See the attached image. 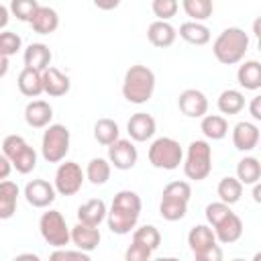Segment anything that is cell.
Instances as JSON below:
<instances>
[{
    "label": "cell",
    "mask_w": 261,
    "mask_h": 261,
    "mask_svg": "<svg viewBox=\"0 0 261 261\" xmlns=\"http://www.w3.org/2000/svg\"><path fill=\"white\" fill-rule=\"evenodd\" d=\"M141 208H143V204H141V198L137 192L120 190L114 196L110 210H108V216H106L108 228L114 234H128L139 222Z\"/></svg>",
    "instance_id": "obj_1"
},
{
    "label": "cell",
    "mask_w": 261,
    "mask_h": 261,
    "mask_svg": "<svg viewBox=\"0 0 261 261\" xmlns=\"http://www.w3.org/2000/svg\"><path fill=\"white\" fill-rule=\"evenodd\" d=\"M155 92V73L147 65H130L122 80V96L130 104H145Z\"/></svg>",
    "instance_id": "obj_2"
},
{
    "label": "cell",
    "mask_w": 261,
    "mask_h": 261,
    "mask_svg": "<svg viewBox=\"0 0 261 261\" xmlns=\"http://www.w3.org/2000/svg\"><path fill=\"white\" fill-rule=\"evenodd\" d=\"M247 49H249V35L239 27L224 29L212 45L214 57L224 65H234L243 61Z\"/></svg>",
    "instance_id": "obj_3"
},
{
    "label": "cell",
    "mask_w": 261,
    "mask_h": 261,
    "mask_svg": "<svg viewBox=\"0 0 261 261\" xmlns=\"http://www.w3.org/2000/svg\"><path fill=\"white\" fill-rule=\"evenodd\" d=\"M210 171H212V147L208 145V141H202V139L192 141L184 161L186 177L194 181H202L210 175Z\"/></svg>",
    "instance_id": "obj_4"
},
{
    "label": "cell",
    "mask_w": 261,
    "mask_h": 261,
    "mask_svg": "<svg viewBox=\"0 0 261 261\" xmlns=\"http://www.w3.org/2000/svg\"><path fill=\"white\" fill-rule=\"evenodd\" d=\"M71 135L65 124H49L41 139V155L49 163H61L69 151Z\"/></svg>",
    "instance_id": "obj_5"
},
{
    "label": "cell",
    "mask_w": 261,
    "mask_h": 261,
    "mask_svg": "<svg viewBox=\"0 0 261 261\" xmlns=\"http://www.w3.org/2000/svg\"><path fill=\"white\" fill-rule=\"evenodd\" d=\"M181 159H184V149L171 137H159L149 147V163L157 169L173 171L179 167Z\"/></svg>",
    "instance_id": "obj_6"
},
{
    "label": "cell",
    "mask_w": 261,
    "mask_h": 261,
    "mask_svg": "<svg viewBox=\"0 0 261 261\" xmlns=\"http://www.w3.org/2000/svg\"><path fill=\"white\" fill-rule=\"evenodd\" d=\"M2 153L12 161L14 169L18 173H31L37 167V151L20 137V135H8L2 141Z\"/></svg>",
    "instance_id": "obj_7"
},
{
    "label": "cell",
    "mask_w": 261,
    "mask_h": 261,
    "mask_svg": "<svg viewBox=\"0 0 261 261\" xmlns=\"http://www.w3.org/2000/svg\"><path fill=\"white\" fill-rule=\"evenodd\" d=\"M39 230H41V237L45 239V243L55 249H61V247L69 245V241H71V228L67 226L65 218L59 210L43 212L39 218Z\"/></svg>",
    "instance_id": "obj_8"
},
{
    "label": "cell",
    "mask_w": 261,
    "mask_h": 261,
    "mask_svg": "<svg viewBox=\"0 0 261 261\" xmlns=\"http://www.w3.org/2000/svg\"><path fill=\"white\" fill-rule=\"evenodd\" d=\"M84 179H86V173L82 171V167L75 161H65V163H59L53 184L59 196H75L82 190Z\"/></svg>",
    "instance_id": "obj_9"
},
{
    "label": "cell",
    "mask_w": 261,
    "mask_h": 261,
    "mask_svg": "<svg viewBox=\"0 0 261 261\" xmlns=\"http://www.w3.org/2000/svg\"><path fill=\"white\" fill-rule=\"evenodd\" d=\"M137 159H139V153H137V147L133 145V141L118 139L112 145H108V161L116 169H120V171L133 169L135 163H137Z\"/></svg>",
    "instance_id": "obj_10"
},
{
    "label": "cell",
    "mask_w": 261,
    "mask_h": 261,
    "mask_svg": "<svg viewBox=\"0 0 261 261\" xmlns=\"http://www.w3.org/2000/svg\"><path fill=\"white\" fill-rule=\"evenodd\" d=\"M55 184H49L47 179H33L24 186V198L33 208H49L55 200Z\"/></svg>",
    "instance_id": "obj_11"
},
{
    "label": "cell",
    "mask_w": 261,
    "mask_h": 261,
    "mask_svg": "<svg viewBox=\"0 0 261 261\" xmlns=\"http://www.w3.org/2000/svg\"><path fill=\"white\" fill-rule=\"evenodd\" d=\"M177 106H179L181 114H186L190 118H202L208 112V98L204 92H200L196 88H188L179 94Z\"/></svg>",
    "instance_id": "obj_12"
},
{
    "label": "cell",
    "mask_w": 261,
    "mask_h": 261,
    "mask_svg": "<svg viewBox=\"0 0 261 261\" xmlns=\"http://www.w3.org/2000/svg\"><path fill=\"white\" fill-rule=\"evenodd\" d=\"M259 141H261V133H259L257 124H253L249 120H241L234 124V128H232L234 149L247 153V151H253L255 147H259Z\"/></svg>",
    "instance_id": "obj_13"
},
{
    "label": "cell",
    "mask_w": 261,
    "mask_h": 261,
    "mask_svg": "<svg viewBox=\"0 0 261 261\" xmlns=\"http://www.w3.org/2000/svg\"><path fill=\"white\" fill-rule=\"evenodd\" d=\"M216 241H218L216 239V232L208 224H196L188 232V245H190V251L194 253L196 259L200 255H204L208 249H212L216 245Z\"/></svg>",
    "instance_id": "obj_14"
},
{
    "label": "cell",
    "mask_w": 261,
    "mask_h": 261,
    "mask_svg": "<svg viewBox=\"0 0 261 261\" xmlns=\"http://www.w3.org/2000/svg\"><path fill=\"white\" fill-rule=\"evenodd\" d=\"M155 130H157V122H155V118H153L151 114H147V112H137V114H133V116L128 118V122H126V133H128V137H130L133 141H137V143L149 141V139L155 135Z\"/></svg>",
    "instance_id": "obj_15"
},
{
    "label": "cell",
    "mask_w": 261,
    "mask_h": 261,
    "mask_svg": "<svg viewBox=\"0 0 261 261\" xmlns=\"http://www.w3.org/2000/svg\"><path fill=\"white\" fill-rule=\"evenodd\" d=\"M53 118V108L45 100H31L24 106V122L31 128H47Z\"/></svg>",
    "instance_id": "obj_16"
},
{
    "label": "cell",
    "mask_w": 261,
    "mask_h": 261,
    "mask_svg": "<svg viewBox=\"0 0 261 261\" xmlns=\"http://www.w3.org/2000/svg\"><path fill=\"white\" fill-rule=\"evenodd\" d=\"M100 239H102V234H100L98 226L77 222V224L71 228V243H73L75 249H82V251L92 253L94 249H98Z\"/></svg>",
    "instance_id": "obj_17"
},
{
    "label": "cell",
    "mask_w": 261,
    "mask_h": 261,
    "mask_svg": "<svg viewBox=\"0 0 261 261\" xmlns=\"http://www.w3.org/2000/svg\"><path fill=\"white\" fill-rule=\"evenodd\" d=\"M175 37H177V31L169 20H153L149 24V29H147V39L157 49L171 47Z\"/></svg>",
    "instance_id": "obj_18"
},
{
    "label": "cell",
    "mask_w": 261,
    "mask_h": 261,
    "mask_svg": "<svg viewBox=\"0 0 261 261\" xmlns=\"http://www.w3.org/2000/svg\"><path fill=\"white\" fill-rule=\"evenodd\" d=\"M16 86L20 90L22 96L27 98H37L45 92V84H43V71L39 69H33V67H22L20 73H18V80H16Z\"/></svg>",
    "instance_id": "obj_19"
},
{
    "label": "cell",
    "mask_w": 261,
    "mask_h": 261,
    "mask_svg": "<svg viewBox=\"0 0 261 261\" xmlns=\"http://www.w3.org/2000/svg\"><path fill=\"white\" fill-rule=\"evenodd\" d=\"M106 216H108V208L100 198H92L77 208V222H84V224L100 226V222L106 220Z\"/></svg>",
    "instance_id": "obj_20"
},
{
    "label": "cell",
    "mask_w": 261,
    "mask_h": 261,
    "mask_svg": "<svg viewBox=\"0 0 261 261\" xmlns=\"http://www.w3.org/2000/svg\"><path fill=\"white\" fill-rule=\"evenodd\" d=\"M43 84H45V94H49L53 98L65 96L71 88L69 77L63 71H59L57 67H51V65L43 71Z\"/></svg>",
    "instance_id": "obj_21"
},
{
    "label": "cell",
    "mask_w": 261,
    "mask_h": 261,
    "mask_svg": "<svg viewBox=\"0 0 261 261\" xmlns=\"http://www.w3.org/2000/svg\"><path fill=\"white\" fill-rule=\"evenodd\" d=\"M214 232H216V239L222 243V245H230V243H237L241 237H243V220L230 212L222 222H218L214 226Z\"/></svg>",
    "instance_id": "obj_22"
},
{
    "label": "cell",
    "mask_w": 261,
    "mask_h": 261,
    "mask_svg": "<svg viewBox=\"0 0 261 261\" xmlns=\"http://www.w3.org/2000/svg\"><path fill=\"white\" fill-rule=\"evenodd\" d=\"M33 27L35 33L39 35H51L57 31L59 27V14L55 8H49V6H39V10L35 12L33 20L29 22Z\"/></svg>",
    "instance_id": "obj_23"
},
{
    "label": "cell",
    "mask_w": 261,
    "mask_h": 261,
    "mask_svg": "<svg viewBox=\"0 0 261 261\" xmlns=\"http://www.w3.org/2000/svg\"><path fill=\"white\" fill-rule=\"evenodd\" d=\"M51 49L45 45V43H31L27 49H24V65L27 67H33V69H39V71H45L49 65H51Z\"/></svg>",
    "instance_id": "obj_24"
},
{
    "label": "cell",
    "mask_w": 261,
    "mask_h": 261,
    "mask_svg": "<svg viewBox=\"0 0 261 261\" xmlns=\"http://www.w3.org/2000/svg\"><path fill=\"white\" fill-rule=\"evenodd\" d=\"M179 37L196 47H202L210 41V29L200 20H188L179 24Z\"/></svg>",
    "instance_id": "obj_25"
},
{
    "label": "cell",
    "mask_w": 261,
    "mask_h": 261,
    "mask_svg": "<svg viewBox=\"0 0 261 261\" xmlns=\"http://www.w3.org/2000/svg\"><path fill=\"white\" fill-rule=\"evenodd\" d=\"M200 130L204 133L206 139L210 141H220L226 137L228 133V122L224 116L220 114H204L202 116V122H200Z\"/></svg>",
    "instance_id": "obj_26"
},
{
    "label": "cell",
    "mask_w": 261,
    "mask_h": 261,
    "mask_svg": "<svg viewBox=\"0 0 261 261\" xmlns=\"http://www.w3.org/2000/svg\"><path fill=\"white\" fill-rule=\"evenodd\" d=\"M18 200V186L10 179H2L0 184V218L6 220L14 214Z\"/></svg>",
    "instance_id": "obj_27"
},
{
    "label": "cell",
    "mask_w": 261,
    "mask_h": 261,
    "mask_svg": "<svg viewBox=\"0 0 261 261\" xmlns=\"http://www.w3.org/2000/svg\"><path fill=\"white\" fill-rule=\"evenodd\" d=\"M188 212V200L175 198V196H163L161 194V204H159V214L163 220L175 222L181 220Z\"/></svg>",
    "instance_id": "obj_28"
},
{
    "label": "cell",
    "mask_w": 261,
    "mask_h": 261,
    "mask_svg": "<svg viewBox=\"0 0 261 261\" xmlns=\"http://www.w3.org/2000/svg\"><path fill=\"white\" fill-rule=\"evenodd\" d=\"M237 80H239L241 88H245V90H259L261 88V63L255 59L245 61L243 65H239Z\"/></svg>",
    "instance_id": "obj_29"
},
{
    "label": "cell",
    "mask_w": 261,
    "mask_h": 261,
    "mask_svg": "<svg viewBox=\"0 0 261 261\" xmlns=\"http://www.w3.org/2000/svg\"><path fill=\"white\" fill-rule=\"evenodd\" d=\"M110 173H112V163L104 157L90 159V163L86 167V179L94 186H104L110 179Z\"/></svg>",
    "instance_id": "obj_30"
},
{
    "label": "cell",
    "mask_w": 261,
    "mask_h": 261,
    "mask_svg": "<svg viewBox=\"0 0 261 261\" xmlns=\"http://www.w3.org/2000/svg\"><path fill=\"white\" fill-rule=\"evenodd\" d=\"M94 139L100 145H104V147H108L114 141H118L120 139V128H118L116 120H112V118H98L96 124H94Z\"/></svg>",
    "instance_id": "obj_31"
},
{
    "label": "cell",
    "mask_w": 261,
    "mask_h": 261,
    "mask_svg": "<svg viewBox=\"0 0 261 261\" xmlns=\"http://www.w3.org/2000/svg\"><path fill=\"white\" fill-rule=\"evenodd\" d=\"M216 194L222 202L226 204H237L243 196V181L239 177H232V175H226L218 181V188H216Z\"/></svg>",
    "instance_id": "obj_32"
},
{
    "label": "cell",
    "mask_w": 261,
    "mask_h": 261,
    "mask_svg": "<svg viewBox=\"0 0 261 261\" xmlns=\"http://www.w3.org/2000/svg\"><path fill=\"white\" fill-rule=\"evenodd\" d=\"M237 177L243 186H253L261 179V161L257 157H243L237 163Z\"/></svg>",
    "instance_id": "obj_33"
},
{
    "label": "cell",
    "mask_w": 261,
    "mask_h": 261,
    "mask_svg": "<svg viewBox=\"0 0 261 261\" xmlns=\"http://www.w3.org/2000/svg\"><path fill=\"white\" fill-rule=\"evenodd\" d=\"M218 110L222 112V114H239L243 108H245V96H243V92L241 90H232V88H228V90H224V92H220V96H218Z\"/></svg>",
    "instance_id": "obj_34"
},
{
    "label": "cell",
    "mask_w": 261,
    "mask_h": 261,
    "mask_svg": "<svg viewBox=\"0 0 261 261\" xmlns=\"http://www.w3.org/2000/svg\"><path fill=\"white\" fill-rule=\"evenodd\" d=\"M133 243H139L151 251H157L161 245V232L153 224H143L133 230Z\"/></svg>",
    "instance_id": "obj_35"
},
{
    "label": "cell",
    "mask_w": 261,
    "mask_h": 261,
    "mask_svg": "<svg viewBox=\"0 0 261 261\" xmlns=\"http://www.w3.org/2000/svg\"><path fill=\"white\" fill-rule=\"evenodd\" d=\"M181 6H184V12L192 20H200V22L210 18L212 12H214L212 0H181Z\"/></svg>",
    "instance_id": "obj_36"
},
{
    "label": "cell",
    "mask_w": 261,
    "mask_h": 261,
    "mask_svg": "<svg viewBox=\"0 0 261 261\" xmlns=\"http://www.w3.org/2000/svg\"><path fill=\"white\" fill-rule=\"evenodd\" d=\"M8 8L12 12V16H16L22 22H31L35 12L39 10V2L37 0H10Z\"/></svg>",
    "instance_id": "obj_37"
},
{
    "label": "cell",
    "mask_w": 261,
    "mask_h": 261,
    "mask_svg": "<svg viewBox=\"0 0 261 261\" xmlns=\"http://www.w3.org/2000/svg\"><path fill=\"white\" fill-rule=\"evenodd\" d=\"M230 212H232V210H230V204L218 200V202H212V204L206 206V220H208V224L214 228V226H216L218 222H222Z\"/></svg>",
    "instance_id": "obj_38"
},
{
    "label": "cell",
    "mask_w": 261,
    "mask_h": 261,
    "mask_svg": "<svg viewBox=\"0 0 261 261\" xmlns=\"http://www.w3.org/2000/svg\"><path fill=\"white\" fill-rule=\"evenodd\" d=\"M177 0H153L151 2V10L157 16V20H169L177 14Z\"/></svg>",
    "instance_id": "obj_39"
},
{
    "label": "cell",
    "mask_w": 261,
    "mask_h": 261,
    "mask_svg": "<svg viewBox=\"0 0 261 261\" xmlns=\"http://www.w3.org/2000/svg\"><path fill=\"white\" fill-rule=\"evenodd\" d=\"M20 45H22L20 35H16L12 31H2L0 33V55L12 57V55H16V51L20 49Z\"/></svg>",
    "instance_id": "obj_40"
},
{
    "label": "cell",
    "mask_w": 261,
    "mask_h": 261,
    "mask_svg": "<svg viewBox=\"0 0 261 261\" xmlns=\"http://www.w3.org/2000/svg\"><path fill=\"white\" fill-rule=\"evenodd\" d=\"M51 261H90V253L82 251V249L69 251V249L61 247V249H55L51 253Z\"/></svg>",
    "instance_id": "obj_41"
},
{
    "label": "cell",
    "mask_w": 261,
    "mask_h": 261,
    "mask_svg": "<svg viewBox=\"0 0 261 261\" xmlns=\"http://www.w3.org/2000/svg\"><path fill=\"white\" fill-rule=\"evenodd\" d=\"M163 196H175V198H181V200H188L192 198V186L188 181H169L165 188H163Z\"/></svg>",
    "instance_id": "obj_42"
},
{
    "label": "cell",
    "mask_w": 261,
    "mask_h": 261,
    "mask_svg": "<svg viewBox=\"0 0 261 261\" xmlns=\"http://www.w3.org/2000/svg\"><path fill=\"white\" fill-rule=\"evenodd\" d=\"M151 255H153L151 249H147V247H143L139 243H133V241H130V247L124 253L126 261H147V259H151Z\"/></svg>",
    "instance_id": "obj_43"
},
{
    "label": "cell",
    "mask_w": 261,
    "mask_h": 261,
    "mask_svg": "<svg viewBox=\"0 0 261 261\" xmlns=\"http://www.w3.org/2000/svg\"><path fill=\"white\" fill-rule=\"evenodd\" d=\"M220 259H222V249H220V245H214L212 249H208L204 255L198 257V261H220Z\"/></svg>",
    "instance_id": "obj_44"
},
{
    "label": "cell",
    "mask_w": 261,
    "mask_h": 261,
    "mask_svg": "<svg viewBox=\"0 0 261 261\" xmlns=\"http://www.w3.org/2000/svg\"><path fill=\"white\" fill-rule=\"evenodd\" d=\"M249 114L261 122V94H257L251 102H249Z\"/></svg>",
    "instance_id": "obj_45"
},
{
    "label": "cell",
    "mask_w": 261,
    "mask_h": 261,
    "mask_svg": "<svg viewBox=\"0 0 261 261\" xmlns=\"http://www.w3.org/2000/svg\"><path fill=\"white\" fill-rule=\"evenodd\" d=\"M10 167H14L12 161L2 153V157H0V179H8V175H10Z\"/></svg>",
    "instance_id": "obj_46"
},
{
    "label": "cell",
    "mask_w": 261,
    "mask_h": 261,
    "mask_svg": "<svg viewBox=\"0 0 261 261\" xmlns=\"http://www.w3.org/2000/svg\"><path fill=\"white\" fill-rule=\"evenodd\" d=\"M92 2H94V6L100 8V10H114L122 0H92Z\"/></svg>",
    "instance_id": "obj_47"
},
{
    "label": "cell",
    "mask_w": 261,
    "mask_h": 261,
    "mask_svg": "<svg viewBox=\"0 0 261 261\" xmlns=\"http://www.w3.org/2000/svg\"><path fill=\"white\" fill-rule=\"evenodd\" d=\"M8 12H10L8 6H2V8H0V29L6 27V22H8Z\"/></svg>",
    "instance_id": "obj_48"
},
{
    "label": "cell",
    "mask_w": 261,
    "mask_h": 261,
    "mask_svg": "<svg viewBox=\"0 0 261 261\" xmlns=\"http://www.w3.org/2000/svg\"><path fill=\"white\" fill-rule=\"evenodd\" d=\"M251 196H253V200H255L257 204H261V181L253 184V192H251Z\"/></svg>",
    "instance_id": "obj_49"
},
{
    "label": "cell",
    "mask_w": 261,
    "mask_h": 261,
    "mask_svg": "<svg viewBox=\"0 0 261 261\" xmlns=\"http://www.w3.org/2000/svg\"><path fill=\"white\" fill-rule=\"evenodd\" d=\"M8 71V55H0V77H4Z\"/></svg>",
    "instance_id": "obj_50"
},
{
    "label": "cell",
    "mask_w": 261,
    "mask_h": 261,
    "mask_svg": "<svg viewBox=\"0 0 261 261\" xmlns=\"http://www.w3.org/2000/svg\"><path fill=\"white\" fill-rule=\"evenodd\" d=\"M253 33L257 35V39H261V16H257L253 20Z\"/></svg>",
    "instance_id": "obj_51"
},
{
    "label": "cell",
    "mask_w": 261,
    "mask_h": 261,
    "mask_svg": "<svg viewBox=\"0 0 261 261\" xmlns=\"http://www.w3.org/2000/svg\"><path fill=\"white\" fill-rule=\"evenodd\" d=\"M253 259H255V261H261V251H259V253H255V257H253Z\"/></svg>",
    "instance_id": "obj_52"
},
{
    "label": "cell",
    "mask_w": 261,
    "mask_h": 261,
    "mask_svg": "<svg viewBox=\"0 0 261 261\" xmlns=\"http://www.w3.org/2000/svg\"><path fill=\"white\" fill-rule=\"evenodd\" d=\"M259 51H261V39H259Z\"/></svg>",
    "instance_id": "obj_53"
},
{
    "label": "cell",
    "mask_w": 261,
    "mask_h": 261,
    "mask_svg": "<svg viewBox=\"0 0 261 261\" xmlns=\"http://www.w3.org/2000/svg\"><path fill=\"white\" fill-rule=\"evenodd\" d=\"M259 145H261V141H259Z\"/></svg>",
    "instance_id": "obj_54"
}]
</instances>
